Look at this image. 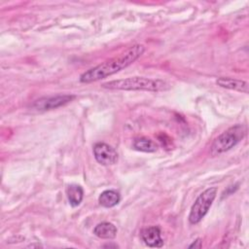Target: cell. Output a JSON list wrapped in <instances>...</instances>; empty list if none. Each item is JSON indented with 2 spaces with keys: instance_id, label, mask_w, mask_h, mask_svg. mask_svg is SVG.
<instances>
[{
  "instance_id": "cell-1",
  "label": "cell",
  "mask_w": 249,
  "mask_h": 249,
  "mask_svg": "<svg viewBox=\"0 0 249 249\" xmlns=\"http://www.w3.org/2000/svg\"><path fill=\"white\" fill-rule=\"evenodd\" d=\"M144 52L145 47L143 45H133L127 48L119 55L107 59L100 64L85 71L80 76V82L84 84H89L107 78L131 65L143 54Z\"/></svg>"
},
{
  "instance_id": "cell-2",
  "label": "cell",
  "mask_w": 249,
  "mask_h": 249,
  "mask_svg": "<svg viewBox=\"0 0 249 249\" xmlns=\"http://www.w3.org/2000/svg\"><path fill=\"white\" fill-rule=\"evenodd\" d=\"M102 88L107 89L119 90H144V91H161L169 88V85L160 79H150L146 77H129L125 79L113 80L103 83Z\"/></svg>"
},
{
  "instance_id": "cell-3",
  "label": "cell",
  "mask_w": 249,
  "mask_h": 249,
  "mask_svg": "<svg viewBox=\"0 0 249 249\" xmlns=\"http://www.w3.org/2000/svg\"><path fill=\"white\" fill-rule=\"evenodd\" d=\"M246 134V127L243 124H235L222 132L211 144V156H219L233 148Z\"/></svg>"
},
{
  "instance_id": "cell-4",
  "label": "cell",
  "mask_w": 249,
  "mask_h": 249,
  "mask_svg": "<svg viewBox=\"0 0 249 249\" xmlns=\"http://www.w3.org/2000/svg\"><path fill=\"white\" fill-rule=\"evenodd\" d=\"M217 196V188L210 187L204 190L195 200L193 203L190 214H189V222L192 225H196L199 223L204 216L207 214L210 209L215 197Z\"/></svg>"
},
{
  "instance_id": "cell-5",
  "label": "cell",
  "mask_w": 249,
  "mask_h": 249,
  "mask_svg": "<svg viewBox=\"0 0 249 249\" xmlns=\"http://www.w3.org/2000/svg\"><path fill=\"white\" fill-rule=\"evenodd\" d=\"M75 98L73 94H56L52 96H45L35 100L31 107L37 111H48L52 109L64 106Z\"/></svg>"
},
{
  "instance_id": "cell-6",
  "label": "cell",
  "mask_w": 249,
  "mask_h": 249,
  "mask_svg": "<svg viewBox=\"0 0 249 249\" xmlns=\"http://www.w3.org/2000/svg\"><path fill=\"white\" fill-rule=\"evenodd\" d=\"M93 156L96 161L102 165H111L117 162L118 153L110 145L98 142L93 146Z\"/></svg>"
},
{
  "instance_id": "cell-7",
  "label": "cell",
  "mask_w": 249,
  "mask_h": 249,
  "mask_svg": "<svg viewBox=\"0 0 249 249\" xmlns=\"http://www.w3.org/2000/svg\"><path fill=\"white\" fill-rule=\"evenodd\" d=\"M142 241L149 247L160 248L163 245V239L160 235V229L158 226L145 228L140 233Z\"/></svg>"
},
{
  "instance_id": "cell-8",
  "label": "cell",
  "mask_w": 249,
  "mask_h": 249,
  "mask_svg": "<svg viewBox=\"0 0 249 249\" xmlns=\"http://www.w3.org/2000/svg\"><path fill=\"white\" fill-rule=\"evenodd\" d=\"M216 84L224 89L248 93V83L243 80L228 78V77H221L216 80Z\"/></svg>"
},
{
  "instance_id": "cell-9",
  "label": "cell",
  "mask_w": 249,
  "mask_h": 249,
  "mask_svg": "<svg viewBox=\"0 0 249 249\" xmlns=\"http://www.w3.org/2000/svg\"><path fill=\"white\" fill-rule=\"evenodd\" d=\"M117 228L110 222H102L97 224L93 229V233L103 239H113L117 235Z\"/></svg>"
},
{
  "instance_id": "cell-10",
  "label": "cell",
  "mask_w": 249,
  "mask_h": 249,
  "mask_svg": "<svg viewBox=\"0 0 249 249\" xmlns=\"http://www.w3.org/2000/svg\"><path fill=\"white\" fill-rule=\"evenodd\" d=\"M121 200L120 194L115 190H105L98 196V202L100 205L110 208L117 205Z\"/></svg>"
},
{
  "instance_id": "cell-11",
  "label": "cell",
  "mask_w": 249,
  "mask_h": 249,
  "mask_svg": "<svg viewBox=\"0 0 249 249\" xmlns=\"http://www.w3.org/2000/svg\"><path fill=\"white\" fill-rule=\"evenodd\" d=\"M66 196H67L69 203L73 207H75V206H78L82 202L83 197H84V190L80 185L72 184L67 187Z\"/></svg>"
},
{
  "instance_id": "cell-12",
  "label": "cell",
  "mask_w": 249,
  "mask_h": 249,
  "mask_svg": "<svg viewBox=\"0 0 249 249\" xmlns=\"http://www.w3.org/2000/svg\"><path fill=\"white\" fill-rule=\"evenodd\" d=\"M133 148L137 151L144 153H154L158 150V144L150 138L147 137H139L134 139Z\"/></svg>"
},
{
  "instance_id": "cell-13",
  "label": "cell",
  "mask_w": 249,
  "mask_h": 249,
  "mask_svg": "<svg viewBox=\"0 0 249 249\" xmlns=\"http://www.w3.org/2000/svg\"><path fill=\"white\" fill-rule=\"evenodd\" d=\"M202 241L200 238H196L191 245H189V248H201Z\"/></svg>"
}]
</instances>
